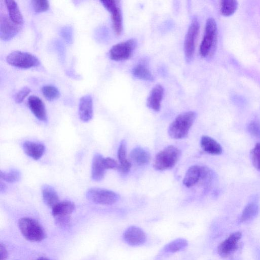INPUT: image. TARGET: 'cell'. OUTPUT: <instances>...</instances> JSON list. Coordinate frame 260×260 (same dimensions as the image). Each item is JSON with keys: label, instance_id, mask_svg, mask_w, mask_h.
I'll use <instances>...</instances> for the list:
<instances>
[{"label": "cell", "instance_id": "1", "mask_svg": "<svg viewBox=\"0 0 260 260\" xmlns=\"http://www.w3.org/2000/svg\"><path fill=\"white\" fill-rule=\"evenodd\" d=\"M196 117V113L193 111H187L178 115L169 127L170 137L174 139L185 138Z\"/></svg>", "mask_w": 260, "mask_h": 260}, {"label": "cell", "instance_id": "2", "mask_svg": "<svg viewBox=\"0 0 260 260\" xmlns=\"http://www.w3.org/2000/svg\"><path fill=\"white\" fill-rule=\"evenodd\" d=\"M217 38V25L212 18L207 19L205 33L200 47V53L203 57L212 55L215 50Z\"/></svg>", "mask_w": 260, "mask_h": 260}, {"label": "cell", "instance_id": "3", "mask_svg": "<svg viewBox=\"0 0 260 260\" xmlns=\"http://www.w3.org/2000/svg\"><path fill=\"white\" fill-rule=\"evenodd\" d=\"M19 229L27 240L38 242L45 238V231L40 223L35 219L29 217H23L18 221Z\"/></svg>", "mask_w": 260, "mask_h": 260}, {"label": "cell", "instance_id": "4", "mask_svg": "<svg viewBox=\"0 0 260 260\" xmlns=\"http://www.w3.org/2000/svg\"><path fill=\"white\" fill-rule=\"evenodd\" d=\"M181 151L178 148L173 145L168 146L156 155L153 167L159 171L171 169L177 163Z\"/></svg>", "mask_w": 260, "mask_h": 260}, {"label": "cell", "instance_id": "5", "mask_svg": "<svg viewBox=\"0 0 260 260\" xmlns=\"http://www.w3.org/2000/svg\"><path fill=\"white\" fill-rule=\"evenodd\" d=\"M213 177V172L209 168L199 165H193L188 169L183 183L188 188L193 186L201 181L205 184H207L212 181Z\"/></svg>", "mask_w": 260, "mask_h": 260}, {"label": "cell", "instance_id": "6", "mask_svg": "<svg viewBox=\"0 0 260 260\" xmlns=\"http://www.w3.org/2000/svg\"><path fill=\"white\" fill-rule=\"evenodd\" d=\"M7 62L12 66L28 69L37 67L40 64L39 59L34 55L25 52L15 51L6 57Z\"/></svg>", "mask_w": 260, "mask_h": 260}, {"label": "cell", "instance_id": "7", "mask_svg": "<svg viewBox=\"0 0 260 260\" xmlns=\"http://www.w3.org/2000/svg\"><path fill=\"white\" fill-rule=\"evenodd\" d=\"M86 197L95 204L105 205L113 204L119 199L118 194L115 192L100 188L89 189L86 193Z\"/></svg>", "mask_w": 260, "mask_h": 260}, {"label": "cell", "instance_id": "8", "mask_svg": "<svg viewBox=\"0 0 260 260\" xmlns=\"http://www.w3.org/2000/svg\"><path fill=\"white\" fill-rule=\"evenodd\" d=\"M137 41L130 39L113 46L109 51V57L115 61H121L128 59L135 49Z\"/></svg>", "mask_w": 260, "mask_h": 260}, {"label": "cell", "instance_id": "9", "mask_svg": "<svg viewBox=\"0 0 260 260\" xmlns=\"http://www.w3.org/2000/svg\"><path fill=\"white\" fill-rule=\"evenodd\" d=\"M199 30V22L196 18H194L188 29L184 43V55L187 62H189L192 58Z\"/></svg>", "mask_w": 260, "mask_h": 260}, {"label": "cell", "instance_id": "10", "mask_svg": "<svg viewBox=\"0 0 260 260\" xmlns=\"http://www.w3.org/2000/svg\"><path fill=\"white\" fill-rule=\"evenodd\" d=\"M75 208V204L68 201L59 202L52 208V214L56 223L66 226L70 222L71 215Z\"/></svg>", "mask_w": 260, "mask_h": 260}, {"label": "cell", "instance_id": "11", "mask_svg": "<svg viewBox=\"0 0 260 260\" xmlns=\"http://www.w3.org/2000/svg\"><path fill=\"white\" fill-rule=\"evenodd\" d=\"M100 2L111 15L112 27L117 36L122 31V17L119 1H101Z\"/></svg>", "mask_w": 260, "mask_h": 260}, {"label": "cell", "instance_id": "12", "mask_svg": "<svg viewBox=\"0 0 260 260\" xmlns=\"http://www.w3.org/2000/svg\"><path fill=\"white\" fill-rule=\"evenodd\" d=\"M241 237L242 234L240 232L231 234L218 245V254L221 257H225L235 252L238 247V243Z\"/></svg>", "mask_w": 260, "mask_h": 260}, {"label": "cell", "instance_id": "13", "mask_svg": "<svg viewBox=\"0 0 260 260\" xmlns=\"http://www.w3.org/2000/svg\"><path fill=\"white\" fill-rule=\"evenodd\" d=\"M20 26L13 23L5 14L0 15V37L5 41L10 40L19 31Z\"/></svg>", "mask_w": 260, "mask_h": 260}, {"label": "cell", "instance_id": "14", "mask_svg": "<svg viewBox=\"0 0 260 260\" xmlns=\"http://www.w3.org/2000/svg\"><path fill=\"white\" fill-rule=\"evenodd\" d=\"M124 241L132 246H139L145 243L147 237L145 232L136 226L128 227L123 234Z\"/></svg>", "mask_w": 260, "mask_h": 260}, {"label": "cell", "instance_id": "15", "mask_svg": "<svg viewBox=\"0 0 260 260\" xmlns=\"http://www.w3.org/2000/svg\"><path fill=\"white\" fill-rule=\"evenodd\" d=\"M28 106L35 117L40 121H46L47 113L43 102L38 96L31 95L28 98Z\"/></svg>", "mask_w": 260, "mask_h": 260}, {"label": "cell", "instance_id": "16", "mask_svg": "<svg viewBox=\"0 0 260 260\" xmlns=\"http://www.w3.org/2000/svg\"><path fill=\"white\" fill-rule=\"evenodd\" d=\"M79 115L80 119L84 122L90 121L93 116L92 99L90 95L83 96L79 104Z\"/></svg>", "mask_w": 260, "mask_h": 260}, {"label": "cell", "instance_id": "17", "mask_svg": "<svg viewBox=\"0 0 260 260\" xmlns=\"http://www.w3.org/2000/svg\"><path fill=\"white\" fill-rule=\"evenodd\" d=\"M163 95V87L160 84L156 85L151 90L148 96L147 106L156 112L159 111Z\"/></svg>", "mask_w": 260, "mask_h": 260}, {"label": "cell", "instance_id": "18", "mask_svg": "<svg viewBox=\"0 0 260 260\" xmlns=\"http://www.w3.org/2000/svg\"><path fill=\"white\" fill-rule=\"evenodd\" d=\"M104 157L99 153L94 154L92 162L91 178L95 181L102 180L107 170L104 165Z\"/></svg>", "mask_w": 260, "mask_h": 260}, {"label": "cell", "instance_id": "19", "mask_svg": "<svg viewBox=\"0 0 260 260\" xmlns=\"http://www.w3.org/2000/svg\"><path fill=\"white\" fill-rule=\"evenodd\" d=\"M23 148L25 153L35 160H38L42 156L45 149L43 144L29 141L23 143Z\"/></svg>", "mask_w": 260, "mask_h": 260}, {"label": "cell", "instance_id": "20", "mask_svg": "<svg viewBox=\"0 0 260 260\" xmlns=\"http://www.w3.org/2000/svg\"><path fill=\"white\" fill-rule=\"evenodd\" d=\"M201 146L204 151L211 154L219 155L222 152V148L220 144L208 136L202 137Z\"/></svg>", "mask_w": 260, "mask_h": 260}, {"label": "cell", "instance_id": "21", "mask_svg": "<svg viewBox=\"0 0 260 260\" xmlns=\"http://www.w3.org/2000/svg\"><path fill=\"white\" fill-rule=\"evenodd\" d=\"M5 3L11 21L18 26L22 25L23 19L17 3L12 0L5 1Z\"/></svg>", "mask_w": 260, "mask_h": 260}, {"label": "cell", "instance_id": "22", "mask_svg": "<svg viewBox=\"0 0 260 260\" xmlns=\"http://www.w3.org/2000/svg\"><path fill=\"white\" fill-rule=\"evenodd\" d=\"M130 157L134 162L139 166L146 165L151 160L150 153L140 147H136L131 151Z\"/></svg>", "mask_w": 260, "mask_h": 260}, {"label": "cell", "instance_id": "23", "mask_svg": "<svg viewBox=\"0 0 260 260\" xmlns=\"http://www.w3.org/2000/svg\"><path fill=\"white\" fill-rule=\"evenodd\" d=\"M42 193L44 203L51 208L59 202L56 191L50 185H44L42 187Z\"/></svg>", "mask_w": 260, "mask_h": 260}, {"label": "cell", "instance_id": "24", "mask_svg": "<svg viewBox=\"0 0 260 260\" xmlns=\"http://www.w3.org/2000/svg\"><path fill=\"white\" fill-rule=\"evenodd\" d=\"M117 156L119 161V170L123 173L128 172L131 167V164L126 157V143L125 140H122L120 142Z\"/></svg>", "mask_w": 260, "mask_h": 260}, {"label": "cell", "instance_id": "25", "mask_svg": "<svg viewBox=\"0 0 260 260\" xmlns=\"http://www.w3.org/2000/svg\"><path fill=\"white\" fill-rule=\"evenodd\" d=\"M259 207L254 202L248 203L244 208L240 218V222H245L253 219L258 214Z\"/></svg>", "mask_w": 260, "mask_h": 260}, {"label": "cell", "instance_id": "26", "mask_svg": "<svg viewBox=\"0 0 260 260\" xmlns=\"http://www.w3.org/2000/svg\"><path fill=\"white\" fill-rule=\"evenodd\" d=\"M133 75L137 78L146 80L153 81L154 77L149 69L144 64H139L132 70Z\"/></svg>", "mask_w": 260, "mask_h": 260}, {"label": "cell", "instance_id": "27", "mask_svg": "<svg viewBox=\"0 0 260 260\" xmlns=\"http://www.w3.org/2000/svg\"><path fill=\"white\" fill-rule=\"evenodd\" d=\"M188 245L187 241L182 238H179L169 243L164 248L166 252L174 253L185 248Z\"/></svg>", "mask_w": 260, "mask_h": 260}, {"label": "cell", "instance_id": "28", "mask_svg": "<svg viewBox=\"0 0 260 260\" xmlns=\"http://www.w3.org/2000/svg\"><path fill=\"white\" fill-rule=\"evenodd\" d=\"M238 8V3L234 0H223L221 2V12L224 16L232 15Z\"/></svg>", "mask_w": 260, "mask_h": 260}, {"label": "cell", "instance_id": "29", "mask_svg": "<svg viewBox=\"0 0 260 260\" xmlns=\"http://www.w3.org/2000/svg\"><path fill=\"white\" fill-rule=\"evenodd\" d=\"M41 91L44 96L50 101L56 100L60 96L59 90L53 85H45L42 87Z\"/></svg>", "mask_w": 260, "mask_h": 260}, {"label": "cell", "instance_id": "30", "mask_svg": "<svg viewBox=\"0 0 260 260\" xmlns=\"http://www.w3.org/2000/svg\"><path fill=\"white\" fill-rule=\"evenodd\" d=\"M0 175L1 179L9 183L17 182L20 178V172L15 169L10 170L8 172L1 171Z\"/></svg>", "mask_w": 260, "mask_h": 260}, {"label": "cell", "instance_id": "31", "mask_svg": "<svg viewBox=\"0 0 260 260\" xmlns=\"http://www.w3.org/2000/svg\"><path fill=\"white\" fill-rule=\"evenodd\" d=\"M250 157L253 166L260 171V143H257L250 151Z\"/></svg>", "mask_w": 260, "mask_h": 260}, {"label": "cell", "instance_id": "32", "mask_svg": "<svg viewBox=\"0 0 260 260\" xmlns=\"http://www.w3.org/2000/svg\"><path fill=\"white\" fill-rule=\"evenodd\" d=\"M34 11L39 13L47 11L49 8V3L45 0H32L31 1Z\"/></svg>", "mask_w": 260, "mask_h": 260}, {"label": "cell", "instance_id": "33", "mask_svg": "<svg viewBox=\"0 0 260 260\" xmlns=\"http://www.w3.org/2000/svg\"><path fill=\"white\" fill-rule=\"evenodd\" d=\"M60 36L68 44H72L73 42V30L70 26H64L59 30Z\"/></svg>", "mask_w": 260, "mask_h": 260}, {"label": "cell", "instance_id": "34", "mask_svg": "<svg viewBox=\"0 0 260 260\" xmlns=\"http://www.w3.org/2000/svg\"><path fill=\"white\" fill-rule=\"evenodd\" d=\"M247 129L251 135L260 138V124L257 121H251L248 125Z\"/></svg>", "mask_w": 260, "mask_h": 260}, {"label": "cell", "instance_id": "35", "mask_svg": "<svg viewBox=\"0 0 260 260\" xmlns=\"http://www.w3.org/2000/svg\"><path fill=\"white\" fill-rule=\"evenodd\" d=\"M31 90L27 87H24L21 88L16 94L15 101L17 103H21L24 99L30 93Z\"/></svg>", "mask_w": 260, "mask_h": 260}, {"label": "cell", "instance_id": "36", "mask_svg": "<svg viewBox=\"0 0 260 260\" xmlns=\"http://www.w3.org/2000/svg\"><path fill=\"white\" fill-rule=\"evenodd\" d=\"M104 161L106 169H117L119 170V164L115 159L111 157H106L104 158Z\"/></svg>", "mask_w": 260, "mask_h": 260}, {"label": "cell", "instance_id": "37", "mask_svg": "<svg viewBox=\"0 0 260 260\" xmlns=\"http://www.w3.org/2000/svg\"><path fill=\"white\" fill-rule=\"evenodd\" d=\"M0 256L1 260H6L8 256L7 249L2 243L0 244Z\"/></svg>", "mask_w": 260, "mask_h": 260}, {"label": "cell", "instance_id": "38", "mask_svg": "<svg viewBox=\"0 0 260 260\" xmlns=\"http://www.w3.org/2000/svg\"><path fill=\"white\" fill-rule=\"evenodd\" d=\"M6 189V186L5 184L3 183L2 181L1 182V186H0V191L1 192H5Z\"/></svg>", "mask_w": 260, "mask_h": 260}, {"label": "cell", "instance_id": "39", "mask_svg": "<svg viewBox=\"0 0 260 260\" xmlns=\"http://www.w3.org/2000/svg\"><path fill=\"white\" fill-rule=\"evenodd\" d=\"M37 260H50V259L45 257H41L38 258Z\"/></svg>", "mask_w": 260, "mask_h": 260}]
</instances>
